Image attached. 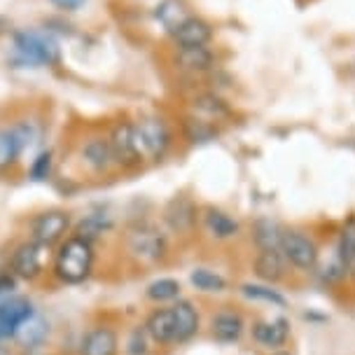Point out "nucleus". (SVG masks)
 <instances>
[{
    "mask_svg": "<svg viewBox=\"0 0 355 355\" xmlns=\"http://www.w3.org/2000/svg\"><path fill=\"white\" fill-rule=\"evenodd\" d=\"M92 266H94L92 243L80 236H73L61 245L59 255H56V262H54V271L63 283L78 285V283H85L89 278Z\"/></svg>",
    "mask_w": 355,
    "mask_h": 355,
    "instance_id": "nucleus-1",
    "label": "nucleus"
},
{
    "mask_svg": "<svg viewBox=\"0 0 355 355\" xmlns=\"http://www.w3.org/2000/svg\"><path fill=\"white\" fill-rule=\"evenodd\" d=\"M15 47L24 61L35 63V66H54V63H59V47L47 33L19 31V33H15Z\"/></svg>",
    "mask_w": 355,
    "mask_h": 355,
    "instance_id": "nucleus-2",
    "label": "nucleus"
},
{
    "mask_svg": "<svg viewBox=\"0 0 355 355\" xmlns=\"http://www.w3.org/2000/svg\"><path fill=\"white\" fill-rule=\"evenodd\" d=\"M138 138V148H141L143 157L159 162L166 155L168 145H171V131L164 119L159 117H143L138 119V124H133Z\"/></svg>",
    "mask_w": 355,
    "mask_h": 355,
    "instance_id": "nucleus-3",
    "label": "nucleus"
},
{
    "mask_svg": "<svg viewBox=\"0 0 355 355\" xmlns=\"http://www.w3.org/2000/svg\"><path fill=\"white\" fill-rule=\"evenodd\" d=\"M281 252H283L285 262H290L302 271H311L318 264V245H315V241L306 236L304 232H295V230L285 232Z\"/></svg>",
    "mask_w": 355,
    "mask_h": 355,
    "instance_id": "nucleus-4",
    "label": "nucleus"
},
{
    "mask_svg": "<svg viewBox=\"0 0 355 355\" xmlns=\"http://www.w3.org/2000/svg\"><path fill=\"white\" fill-rule=\"evenodd\" d=\"M110 148H112V157H115V164L124 168H136L141 166L143 162V152L138 148V138H136V129L129 122H119L110 133Z\"/></svg>",
    "mask_w": 355,
    "mask_h": 355,
    "instance_id": "nucleus-5",
    "label": "nucleus"
},
{
    "mask_svg": "<svg viewBox=\"0 0 355 355\" xmlns=\"http://www.w3.org/2000/svg\"><path fill=\"white\" fill-rule=\"evenodd\" d=\"M129 248L133 252V257L143 259V262H157L166 252V239L155 227H141V230L131 234Z\"/></svg>",
    "mask_w": 355,
    "mask_h": 355,
    "instance_id": "nucleus-6",
    "label": "nucleus"
},
{
    "mask_svg": "<svg viewBox=\"0 0 355 355\" xmlns=\"http://www.w3.org/2000/svg\"><path fill=\"white\" fill-rule=\"evenodd\" d=\"M68 227H71L68 213H63V211L42 213L40 218L33 222V241H37V243H42V245H52L66 236Z\"/></svg>",
    "mask_w": 355,
    "mask_h": 355,
    "instance_id": "nucleus-7",
    "label": "nucleus"
},
{
    "mask_svg": "<svg viewBox=\"0 0 355 355\" xmlns=\"http://www.w3.org/2000/svg\"><path fill=\"white\" fill-rule=\"evenodd\" d=\"M31 315H33V309H31V304L26 300H21V297H15V300L0 304V339L15 337L19 332V327H21Z\"/></svg>",
    "mask_w": 355,
    "mask_h": 355,
    "instance_id": "nucleus-8",
    "label": "nucleus"
},
{
    "mask_svg": "<svg viewBox=\"0 0 355 355\" xmlns=\"http://www.w3.org/2000/svg\"><path fill=\"white\" fill-rule=\"evenodd\" d=\"M44 248H47V245L37 243V241L19 245L15 257H12V269H15V274L21 278H35L40 274L44 266Z\"/></svg>",
    "mask_w": 355,
    "mask_h": 355,
    "instance_id": "nucleus-9",
    "label": "nucleus"
},
{
    "mask_svg": "<svg viewBox=\"0 0 355 355\" xmlns=\"http://www.w3.org/2000/svg\"><path fill=\"white\" fill-rule=\"evenodd\" d=\"M171 35H173V40L178 42V47H201V44L211 42L213 28L204 19L187 17L182 24H178Z\"/></svg>",
    "mask_w": 355,
    "mask_h": 355,
    "instance_id": "nucleus-10",
    "label": "nucleus"
},
{
    "mask_svg": "<svg viewBox=\"0 0 355 355\" xmlns=\"http://www.w3.org/2000/svg\"><path fill=\"white\" fill-rule=\"evenodd\" d=\"M164 220H166V225L173 232L185 234L196 225V206L187 196H175L166 206V211H164Z\"/></svg>",
    "mask_w": 355,
    "mask_h": 355,
    "instance_id": "nucleus-11",
    "label": "nucleus"
},
{
    "mask_svg": "<svg viewBox=\"0 0 355 355\" xmlns=\"http://www.w3.org/2000/svg\"><path fill=\"white\" fill-rule=\"evenodd\" d=\"M171 311H173V322H175V344H185V341H189L199 332V313L192 306V302L187 300L175 302Z\"/></svg>",
    "mask_w": 355,
    "mask_h": 355,
    "instance_id": "nucleus-12",
    "label": "nucleus"
},
{
    "mask_svg": "<svg viewBox=\"0 0 355 355\" xmlns=\"http://www.w3.org/2000/svg\"><path fill=\"white\" fill-rule=\"evenodd\" d=\"M290 337V322L285 318H276L271 322H255L252 325V339L264 348H281Z\"/></svg>",
    "mask_w": 355,
    "mask_h": 355,
    "instance_id": "nucleus-13",
    "label": "nucleus"
},
{
    "mask_svg": "<svg viewBox=\"0 0 355 355\" xmlns=\"http://www.w3.org/2000/svg\"><path fill=\"white\" fill-rule=\"evenodd\" d=\"M145 332L150 334L157 344H173L175 341V322L173 311L171 309H157L150 313L148 322H145Z\"/></svg>",
    "mask_w": 355,
    "mask_h": 355,
    "instance_id": "nucleus-14",
    "label": "nucleus"
},
{
    "mask_svg": "<svg viewBox=\"0 0 355 355\" xmlns=\"http://www.w3.org/2000/svg\"><path fill=\"white\" fill-rule=\"evenodd\" d=\"M255 274L264 283H278L285 276V257L281 250H259L255 259Z\"/></svg>",
    "mask_w": 355,
    "mask_h": 355,
    "instance_id": "nucleus-15",
    "label": "nucleus"
},
{
    "mask_svg": "<svg viewBox=\"0 0 355 355\" xmlns=\"http://www.w3.org/2000/svg\"><path fill=\"white\" fill-rule=\"evenodd\" d=\"M82 355H117V334L110 327H94L85 337Z\"/></svg>",
    "mask_w": 355,
    "mask_h": 355,
    "instance_id": "nucleus-16",
    "label": "nucleus"
},
{
    "mask_svg": "<svg viewBox=\"0 0 355 355\" xmlns=\"http://www.w3.org/2000/svg\"><path fill=\"white\" fill-rule=\"evenodd\" d=\"M175 66L189 73H204L213 66V52L201 44V47H180L175 54Z\"/></svg>",
    "mask_w": 355,
    "mask_h": 355,
    "instance_id": "nucleus-17",
    "label": "nucleus"
},
{
    "mask_svg": "<svg viewBox=\"0 0 355 355\" xmlns=\"http://www.w3.org/2000/svg\"><path fill=\"white\" fill-rule=\"evenodd\" d=\"M213 327V337L222 341V344H232L239 341V337L243 334V318L234 311H220L211 322Z\"/></svg>",
    "mask_w": 355,
    "mask_h": 355,
    "instance_id": "nucleus-18",
    "label": "nucleus"
},
{
    "mask_svg": "<svg viewBox=\"0 0 355 355\" xmlns=\"http://www.w3.org/2000/svg\"><path fill=\"white\" fill-rule=\"evenodd\" d=\"M339 262L346 276L355 278V215L344 220L339 232Z\"/></svg>",
    "mask_w": 355,
    "mask_h": 355,
    "instance_id": "nucleus-19",
    "label": "nucleus"
},
{
    "mask_svg": "<svg viewBox=\"0 0 355 355\" xmlns=\"http://www.w3.org/2000/svg\"><path fill=\"white\" fill-rule=\"evenodd\" d=\"M82 157H85V162L94 171H107L115 164L110 141H103V138H92V141L82 148Z\"/></svg>",
    "mask_w": 355,
    "mask_h": 355,
    "instance_id": "nucleus-20",
    "label": "nucleus"
},
{
    "mask_svg": "<svg viewBox=\"0 0 355 355\" xmlns=\"http://www.w3.org/2000/svg\"><path fill=\"white\" fill-rule=\"evenodd\" d=\"M285 230L276 220H257L255 222V243L259 250H281Z\"/></svg>",
    "mask_w": 355,
    "mask_h": 355,
    "instance_id": "nucleus-21",
    "label": "nucleus"
},
{
    "mask_svg": "<svg viewBox=\"0 0 355 355\" xmlns=\"http://www.w3.org/2000/svg\"><path fill=\"white\" fill-rule=\"evenodd\" d=\"M194 112L199 119H206V122H218V119H225L230 115V107L215 94H204L194 101Z\"/></svg>",
    "mask_w": 355,
    "mask_h": 355,
    "instance_id": "nucleus-22",
    "label": "nucleus"
},
{
    "mask_svg": "<svg viewBox=\"0 0 355 355\" xmlns=\"http://www.w3.org/2000/svg\"><path fill=\"white\" fill-rule=\"evenodd\" d=\"M206 227L215 239H222V241L232 239L239 234V222L234 218H230L227 213L215 211V208H208L206 211Z\"/></svg>",
    "mask_w": 355,
    "mask_h": 355,
    "instance_id": "nucleus-23",
    "label": "nucleus"
},
{
    "mask_svg": "<svg viewBox=\"0 0 355 355\" xmlns=\"http://www.w3.org/2000/svg\"><path fill=\"white\" fill-rule=\"evenodd\" d=\"M157 21L162 24L168 33H173V28L178 24H182L187 19V12H185V5L180 0H164V3L157 5V12H155Z\"/></svg>",
    "mask_w": 355,
    "mask_h": 355,
    "instance_id": "nucleus-24",
    "label": "nucleus"
},
{
    "mask_svg": "<svg viewBox=\"0 0 355 355\" xmlns=\"http://www.w3.org/2000/svg\"><path fill=\"white\" fill-rule=\"evenodd\" d=\"M21 155H24V150H21V143H19L15 126H12V129H0V168L15 164Z\"/></svg>",
    "mask_w": 355,
    "mask_h": 355,
    "instance_id": "nucleus-25",
    "label": "nucleus"
},
{
    "mask_svg": "<svg viewBox=\"0 0 355 355\" xmlns=\"http://www.w3.org/2000/svg\"><path fill=\"white\" fill-rule=\"evenodd\" d=\"M189 281L196 290H204V293H222L227 288V281L222 278L220 274L215 271H208V269H194Z\"/></svg>",
    "mask_w": 355,
    "mask_h": 355,
    "instance_id": "nucleus-26",
    "label": "nucleus"
},
{
    "mask_svg": "<svg viewBox=\"0 0 355 355\" xmlns=\"http://www.w3.org/2000/svg\"><path fill=\"white\" fill-rule=\"evenodd\" d=\"M180 295V283L175 278H159L148 285V297L152 302H171Z\"/></svg>",
    "mask_w": 355,
    "mask_h": 355,
    "instance_id": "nucleus-27",
    "label": "nucleus"
},
{
    "mask_svg": "<svg viewBox=\"0 0 355 355\" xmlns=\"http://www.w3.org/2000/svg\"><path fill=\"white\" fill-rule=\"evenodd\" d=\"M248 300H255V302H266V304H274V306H285V297L278 295L276 290H271V285H252V283H245L241 288Z\"/></svg>",
    "mask_w": 355,
    "mask_h": 355,
    "instance_id": "nucleus-28",
    "label": "nucleus"
},
{
    "mask_svg": "<svg viewBox=\"0 0 355 355\" xmlns=\"http://www.w3.org/2000/svg\"><path fill=\"white\" fill-rule=\"evenodd\" d=\"M185 133H187V138L192 143H208V141H213V138L218 136L215 126L211 122H206V119H199V117H189L187 119Z\"/></svg>",
    "mask_w": 355,
    "mask_h": 355,
    "instance_id": "nucleus-29",
    "label": "nucleus"
},
{
    "mask_svg": "<svg viewBox=\"0 0 355 355\" xmlns=\"http://www.w3.org/2000/svg\"><path fill=\"white\" fill-rule=\"evenodd\" d=\"M44 334H47V327H44V322L40 318H35V315H31V318L24 322L21 327H19V332L15 337H19V341L26 346H35L40 344L44 339Z\"/></svg>",
    "mask_w": 355,
    "mask_h": 355,
    "instance_id": "nucleus-30",
    "label": "nucleus"
},
{
    "mask_svg": "<svg viewBox=\"0 0 355 355\" xmlns=\"http://www.w3.org/2000/svg\"><path fill=\"white\" fill-rule=\"evenodd\" d=\"M107 230V222L105 220H101L98 215H89L87 220H82L80 225H78V234L75 236H80V239H85V241H89L92 243L94 239L96 236H101Z\"/></svg>",
    "mask_w": 355,
    "mask_h": 355,
    "instance_id": "nucleus-31",
    "label": "nucleus"
},
{
    "mask_svg": "<svg viewBox=\"0 0 355 355\" xmlns=\"http://www.w3.org/2000/svg\"><path fill=\"white\" fill-rule=\"evenodd\" d=\"M52 175V152H40L31 164V178L35 182H42Z\"/></svg>",
    "mask_w": 355,
    "mask_h": 355,
    "instance_id": "nucleus-32",
    "label": "nucleus"
},
{
    "mask_svg": "<svg viewBox=\"0 0 355 355\" xmlns=\"http://www.w3.org/2000/svg\"><path fill=\"white\" fill-rule=\"evenodd\" d=\"M129 351H131V355L145 353V332L143 329H136V332H133V337L129 341Z\"/></svg>",
    "mask_w": 355,
    "mask_h": 355,
    "instance_id": "nucleus-33",
    "label": "nucleus"
},
{
    "mask_svg": "<svg viewBox=\"0 0 355 355\" xmlns=\"http://www.w3.org/2000/svg\"><path fill=\"white\" fill-rule=\"evenodd\" d=\"M49 3H52L54 8L63 10V12H75V10H80L87 0H49Z\"/></svg>",
    "mask_w": 355,
    "mask_h": 355,
    "instance_id": "nucleus-34",
    "label": "nucleus"
},
{
    "mask_svg": "<svg viewBox=\"0 0 355 355\" xmlns=\"http://www.w3.org/2000/svg\"><path fill=\"white\" fill-rule=\"evenodd\" d=\"M8 28H10L8 19H5V17H0V35H3V33H5V31H8Z\"/></svg>",
    "mask_w": 355,
    "mask_h": 355,
    "instance_id": "nucleus-35",
    "label": "nucleus"
},
{
    "mask_svg": "<svg viewBox=\"0 0 355 355\" xmlns=\"http://www.w3.org/2000/svg\"><path fill=\"white\" fill-rule=\"evenodd\" d=\"M274 355H293V353H285V351H278V353H274Z\"/></svg>",
    "mask_w": 355,
    "mask_h": 355,
    "instance_id": "nucleus-36",
    "label": "nucleus"
}]
</instances>
